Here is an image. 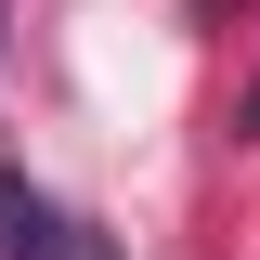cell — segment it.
I'll return each mask as SVG.
<instances>
[{"mask_svg": "<svg viewBox=\"0 0 260 260\" xmlns=\"http://www.w3.org/2000/svg\"><path fill=\"white\" fill-rule=\"evenodd\" d=\"M247 143H260V91H247Z\"/></svg>", "mask_w": 260, "mask_h": 260, "instance_id": "2", "label": "cell"}, {"mask_svg": "<svg viewBox=\"0 0 260 260\" xmlns=\"http://www.w3.org/2000/svg\"><path fill=\"white\" fill-rule=\"evenodd\" d=\"M0 260H117L65 195H39L26 169H0Z\"/></svg>", "mask_w": 260, "mask_h": 260, "instance_id": "1", "label": "cell"}]
</instances>
